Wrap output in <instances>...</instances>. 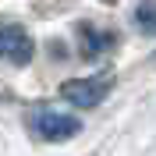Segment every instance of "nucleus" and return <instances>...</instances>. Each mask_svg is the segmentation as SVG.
I'll use <instances>...</instances> for the list:
<instances>
[{
	"label": "nucleus",
	"mask_w": 156,
	"mask_h": 156,
	"mask_svg": "<svg viewBox=\"0 0 156 156\" xmlns=\"http://www.w3.org/2000/svg\"><path fill=\"white\" fill-rule=\"evenodd\" d=\"M36 53V39L25 25L18 21H0V64H14L25 68Z\"/></svg>",
	"instance_id": "nucleus-1"
},
{
	"label": "nucleus",
	"mask_w": 156,
	"mask_h": 156,
	"mask_svg": "<svg viewBox=\"0 0 156 156\" xmlns=\"http://www.w3.org/2000/svg\"><path fill=\"white\" fill-rule=\"evenodd\" d=\"M29 124L39 138H46V142H64V138H75L82 131V121L71 114H60V110H32L29 114Z\"/></svg>",
	"instance_id": "nucleus-2"
},
{
	"label": "nucleus",
	"mask_w": 156,
	"mask_h": 156,
	"mask_svg": "<svg viewBox=\"0 0 156 156\" xmlns=\"http://www.w3.org/2000/svg\"><path fill=\"white\" fill-rule=\"evenodd\" d=\"M110 92V78L96 75V78H71V82H64L60 85V96L68 99V103H75V107H99L103 103V96Z\"/></svg>",
	"instance_id": "nucleus-3"
},
{
	"label": "nucleus",
	"mask_w": 156,
	"mask_h": 156,
	"mask_svg": "<svg viewBox=\"0 0 156 156\" xmlns=\"http://www.w3.org/2000/svg\"><path fill=\"white\" fill-rule=\"evenodd\" d=\"M135 29L142 36H156V0H142L135 7Z\"/></svg>",
	"instance_id": "nucleus-4"
},
{
	"label": "nucleus",
	"mask_w": 156,
	"mask_h": 156,
	"mask_svg": "<svg viewBox=\"0 0 156 156\" xmlns=\"http://www.w3.org/2000/svg\"><path fill=\"white\" fill-rule=\"evenodd\" d=\"M153 64H156V53H153Z\"/></svg>",
	"instance_id": "nucleus-5"
}]
</instances>
